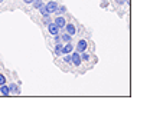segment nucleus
<instances>
[{
  "label": "nucleus",
  "mask_w": 150,
  "mask_h": 126,
  "mask_svg": "<svg viewBox=\"0 0 150 126\" xmlns=\"http://www.w3.org/2000/svg\"><path fill=\"white\" fill-rule=\"evenodd\" d=\"M88 49V40L87 39H81V40H78V43H76V46H75V52H78V53H82V52H85Z\"/></svg>",
  "instance_id": "f257e3e1"
},
{
  "label": "nucleus",
  "mask_w": 150,
  "mask_h": 126,
  "mask_svg": "<svg viewBox=\"0 0 150 126\" xmlns=\"http://www.w3.org/2000/svg\"><path fill=\"white\" fill-rule=\"evenodd\" d=\"M81 63H82V60H81V54L78 53V52H75L72 50L71 52V65H74V66H81Z\"/></svg>",
  "instance_id": "f03ea898"
},
{
  "label": "nucleus",
  "mask_w": 150,
  "mask_h": 126,
  "mask_svg": "<svg viewBox=\"0 0 150 126\" xmlns=\"http://www.w3.org/2000/svg\"><path fill=\"white\" fill-rule=\"evenodd\" d=\"M64 32L68 33V35H71V36H75V33H76V27H75L74 23H67L65 27H64Z\"/></svg>",
  "instance_id": "7ed1b4c3"
},
{
  "label": "nucleus",
  "mask_w": 150,
  "mask_h": 126,
  "mask_svg": "<svg viewBox=\"0 0 150 126\" xmlns=\"http://www.w3.org/2000/svg\"><path fill=\"white\" fill-rule=\"evenodd\" d=\"M45 6H46L48 13H49V15H52V13H55L56 9H58V1H52V0H51V1H48Z\"/></svg>",
  "instance_id": "20e7f679"
},
{
  "label": "nucleus",
  "mask_w": 150,
  "mask_h": 126,
  "mask_svg": "<svg viewBox=\"0 0 150 126\" xmlns=\"http://www.w3.org/2000/svg\"><path fill=\"white\" fill-rule=\"evenodd\" d=\"M48 32L52 35V36H55V35H59V32H61V29L56 26L54 22H51L49 24H48Z\"/></svg>",
  "instance_id": "39448f33"
},
{
  "label": "nucleus",
  "mask_w": 150,
  "mask_h": 126,
  "mask_svg": "<svg viewBox=\"0 0 150 126\" xmlns=\"http://www.w3.org/2000/svg\"><path fill=\"white\" fill-rule=\"evenodd\" d=\"M72 50H74V46H72V42H69V43H64V45H62L61 53L62 54H68V53H71Z\"/></svg>",
  "instance_id": "423d86ee"
},
{
  "label": "nucleus",
  "mask_w": 150,
  "mask_h": 126,
  "mask_svg": "<svg viewBox=\"0 0 150 126\" xmlns=\"http://www.w3.org/2000/svg\"><path fill=\"white\" fill-rule=\"evenodd\" d=\"M9 86V92H10V95H20V88H19V85H16L15 82H12L10 85H7Z\"/></svg>",
  "instance_id": "0eeeda50"
},
{
  "label": "nucleus",
  "mask_w": 150,
  "mask_h": 126,
  "mask_svg": "<svg viewBox=\"0 0 150 126\" xmlns=\"http://www.w3.org/2000/svg\"><path fill=\"white\" fill-rule=\"evenodd\" d=\"M54 23H55L59 29H64V27H65V24H67L68 22H67V19L64 17V16H58V17L54 20Z\"/></svg>",
  "instance_id": "6e6552de"
},
{
  "label": "nucleus",
  "mask_w": 150,
  "mask_h": 126,
  "mask_svg": "<svg viewBox=\"0 0 150 126\" xmlns=\"http://www.w3.org/2000/svg\"><path fill=\"white\" fill-rule=\"evenodd\" d=\"M61 42H62V43H69V42H72V36L68 35V33H65V32H62V35H61Z\"/></svg>",
  "instance_id": "1a4fd4ad"
},
{
  "label": "nucleus",
  "mask_w": 150,
  "mask_h": 126,
  "mask_svg": "<svg viewBox=\"0 0 150 126\" xmlns=\"http://www.w3.org/2000/svg\"><path fill=\"white\" fill-rule=\"evenodd\" d=\"M55 13L58 16H64V15L67 13V7H65L64 4H58V9H56Z\"/></svg>",
  "instance_id": "9d476101"
},
{
  "label": "nucleus",
  "mask_w": 150,
  "mask_h": 126,
  "mask_svg": "<svg viewBox=\"0 0 150 126\" xmlns=\"http://www.w3.org/2000/svg\"><path fill=\"white\" fill-rule=\"evenodd\" d=\"M0 93H1L3 96H10L9 86H7V85H1V86H0Z\"/></svg>",
  "instance_id": "9b49d317"
},
{
  "label": "nucleus",
  "mask_w": 150,
  "mask_h": 126,
  "mask_svg": "<svg viewBox=\"0 0 150 126\" xmlns=\"http://www.w3.org/2000/svg\"><path fill=\"white\" fill-rule=\"evenodd\" d=\"M62 45L64 43H55V47H54V53L56 54V56H61V49H62Z\"/></svg>",
  "instance_id": "f8f14e48"
},
{
  "label": "nucleus",
  "mask_w": 150,
  "mask_h": 126,
  "mask_svg": "<svg viewBox=\"0 0 150 126\" xmlns=\"http://www.w3.org/2000/svg\"><path fill=\"white\" fill-rule=\"evenodd\" d=\"M79 54H81V60H82V62H88V60L91 59V54L88 53L87 50H85V52H82V53H79Z\"/></svg>",
  "instance_id": "ddd939ff"
},
{
  "label": "nucleus",
  "mask_w": 150,
  "mask_h": 126,
  "mask_svg": "<svg viewBox=\"0 0 150 126\" xmlns=\"http://www.w3.org/2000/svg\"><path fill=\"white\" fill-rule=\"evenodd\" d=\"M39 12H40V15H42V16H48V15H49V13H48V10H46V6H45V4H42V6L39 7Z\"/></svg>",
  "instance_id": "4468645a"
},
{
  "label": "nucleus",
  "mask_w": 150,
  "mask_h": 126,
  "mask_svg": "<svg viewBox=\"0 0 150 126\" xmlns=\"http://www.w3.org/2000/svg\"><path fill=\"white\" fill-rule=\"evenodd\" d=\"M42 4H43V3H42V0H33V1H32V6H33L35 9H39Z\"/></svg>",
  "instance_id": "2eb2a0df"
},
{
  "label": "nucleus",
  "mask_w": 150,
  "mask_h": 126,
  "mask_svg": "<svg viewBox=\"0 0 150 126\" xmlns=\"http://www.w3.org/2000/svg\"><path fill=\"white\" fill-rule=\"evenodd\" d=\"M51 22H52V17H51V15H48V16H43V23H45L46 26H48V24H49Z\"/></svg>",
  "instance_id": "dca6fc26"
},
{
  "label": "nucleus",
  "mask_w": 150,
  "mask_h": 126,
  "mask_svg": "<svg viewBox=\"0 0 150 126\" xmlns=\"http://www.w3.org/2000/svg\"><path fill=\"white\" fill-rule=\"evenodd\" d=\"M64 62H65V63H68V65H71V53L64 54Z\"/></svg>",
  "instance_id": "f3484780"
},
{
  "label": "nucleus",
  "mask_w": 150,
  "mask_h": 126,
  "mask_svg": "<svg viewBox=\"0 0 150 126\" xmlns=\"http://www.w3.org/2000/svg\"><path fill=\"white\" fill-rule=\"evenodd\" d=\"M1 85H6V76L0 73V86H1Z\"/></svg>",
  "instance_id": "a211bd4d"
},
{
  "label": "nucleus",
  "mask_w": 150,
  "mask_h": 126,
  "mask_svg": "<svg viewBox=\"0 0 150 126\" xmlns=\"http://www.w3.org/2000/svg\"><path fill=\"white\" fill-rule=\"evenodd\" d=\"M115 1V4H118V6H123L124 3H129V0H114Z\"/></svg>",
  "instance_id": "6ab92c4d"
},
{
  "label": "nucleus",
  "mask_w": 150,
  "mask_h": 126,
  "mask_svg": "<svg viewBox=\"0 0 150 126\" xmlns=\"http://www.w3.org/2000/svg\"><path fill=\"white\" fill-rule=\"evenodd\" d=\"M54 40H55V43H62V42H61V35H55V36H54Z\"/></svg>",
  "instance_id": "aec40b11"
},
{
  "label": "nucleus",
  "mask_w": 150,
  "mask_h": 126,
  "mask_svg": "<svg viewBox=\"0 0 150 126\" xmlns=\"http://www.w3.org/2000/svg\"><path fill=\"white\" fill-rule=\"evenodd\" d=\"M23 1H25L26 4H32V1H33V0H23Z\"/></svg>",
  "instance_id": "412c9836"
},
{
  "label": "nucleus",
  "mask_w": 150,
  "mask_h": 126,
  "mask_svg": "<svg viewBox=\"0 0 150 126\" xmlns=\"http://www.w3.org/2000/svg\"><path fill=\"white\" fill-rule=\"evenodd\" d=\"M3 1H6V0H0V3H3Z\"/></svg>",
  "instance_id": "4be33fe9"
}]
</instances>
